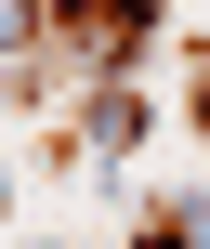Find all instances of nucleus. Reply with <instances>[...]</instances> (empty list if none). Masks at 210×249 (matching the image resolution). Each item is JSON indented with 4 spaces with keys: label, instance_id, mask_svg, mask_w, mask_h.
<instances>
[{
    "label": "nucleus",
    "instance_id": "f257e3e1",
    "mask_svg": "<svg viewBox=\"0 0 210 249\" xmlns=\"http://www.w3.org/2000/svg\"><path fill=\"white\" fill-rule=\"evenodd\" d=\"M39 26H66V39H105V53H132L145 26H158V0H26Z\"/></svg>",
    "mask_w": 210,
    "mask_h": 249
},
{
    "label": "nucleus",
    "instance_id": "f03ea898",
    "mask_svg": "<svg viewBox=\"0 0 210 249\" xmlns=\"http://www.w3.org/2000/svg\"><path fill=\"white\" fill-rule=\"evenodd\" d=\"M197 118H210V79H197Z\"/></svg>",
    "mask_w": 210,
    "mask_h": 249
}]
</instances>
